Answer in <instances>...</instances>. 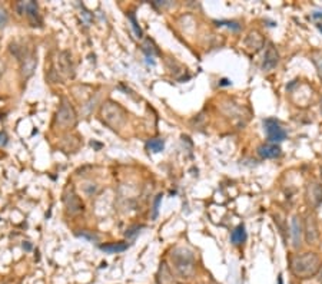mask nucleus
Returning a JSON list of instances; mask_svg holds the SVG:
<instances>
[{"label": "nucleus", "instance_id": "obj_25", "mask_svg": "<svg viewBox=\"0 0 322 284\" xmlns=\"http://www.w3.org/2000/svg\"><path fill=\"white\" fill-rule=\"evenodd\" d=\"M218 24H228L229 27H234V29H239V26H238V24H236V23H234V22H221V23H218Z\"/></svg>", "mask_w": 322, "mask_h": 284}, {"label": "nucleus", "instance_id": "obj_19", "mask_svg": "<svg viewBox=\"0 0 322 284\" xmlns=\"http://www.w3.org/2000/svg\"><path fill=\"white\" fill-rule=\"evenodd\" d=\"M146 148H148L149 151H152V153H161V151H163V148H165V141L161 139V138L150 139V141H148V144H146Z\"/></svg>", "mask_w": 322, "mask_h": 284}, {"label": "nucleus", "instance_id": "obj_15", "mask_svg": "<svg viewBox=\"0 0 322 284\" xmlns=\"http://www.w3.org/2000/svg\"><path fill=\"white\" fill-rule=\"evenodd\" d=\"M18 10L21 15H26L30 19H36L39 18V10H38V4L35 1H20L18 4Z\"/></svg>", "mask_w": 322, "mask_h": 284}, {"label": "nucleus", "instance_id": "obj_18", "mask_svg": "<svg viewBox=\"0 0 322 284\" xmlns=\"http://www.w3.org/2000/svg\"><path fill=\"white\" fill-rule=\"evenodd\" d=\"M245 240H246V231H245V225H243V224H239L235 230L232 231V234H231V241H232L235 245H239V244L245 242Z\"/></svg>", "mask_w": 322, "mask_h": 284}, {"label": "nucleus", "instance_id": "obj_21", "mask_svg": "<svg viewBox=\"0 0 322 284\" xmlns=\"http://www.w3.org/2000/svg\"><path fill=\"white\" fill-rule=\"evenodd\" d=\"M7 23V12L0 6V29Z\"/></svg>", "mask_w": 322, "mask_h": 284}, {"label": "nucleus", "instance_id": "obj_29", "mask_svg": "<svg viewBox=\"0 0 322 284\" xmlns=\"http://www.w3.org/2000/svg\"><path fill=\"white\" fill-rule=\"evenodd\" d=\"M321 284H322V283H321Z\"/></svg>", "mask_w": 322, "mask_h": 284}, {"label": "nucleus", "instance_id": "obj_7", "mask_svg": "<svg viewBox=\"0 0 322 284\" xmlns=\"http://www.w3.org/2000/svg\"><path fill=\"white\" fill-rule=\"evenodd\" d=\"M263 127H265V132H266V136L268 139L272 142V144H277L281 142L286 138V132L283 131V128L278 124V121L275 119H265L263 121Z\"/></svg>", "mask_w": 322, "mask_h": 284}, {"label": "nucleus", "instance_id": "obj_12", "mask_svg": "<svg viewBox=\"0 0 322 284\" xmlns=\"http://www.w3.org/2000/svg\"><path fill=\"white\" fill-rule=\"evenodd\" d=\"M302 236H303V225L301 222L300 217L295 216L291 221V240H292L294 248H300L301 247Z\"/></svg>", "mask_w": 322, "mask_h": 284}, {"label": "nucleus", "instance_id": "obj_1", "mask_svg": "<svg viewBox=\"0 0 322 284\" xmlns=\"http://www.w3.org/2000/svg\"><path fill=\"white\" fill-rule=\"evenodd\" d=\"M289 268L297 279H311L321 270V259L317 253L297 254L291 259Z\"/></svg>", "mask_w": 322, "mask_h": 284}, {"label": "nucleus", "instance_id": "obj_6", "mask_svg": "<svg viewBox=\"0 0 322 284\" xmlns=\"http://www.w3.org/2000/svg\"><path fill=\"white\" fill-rule=\"evenodd\" d=\"M303 237L305 241L311 245L318 244L320 241V228H318V222L315 216H308L305 222H303Z\"/></svg>", "mask_w": 322, "mask_h": 284}, {"label": "nucleus", "instance_id": "obj_5", "mask_svg": "<svg viewBox=\"0 0 322 284\" xmlns=\"http://www.w3.org/2000/svg\"><path fill=\"white\" fill-rule=\"evenodd\" d=\"M55 65H56V69H53L52 72H56L59 78L62 76L63 79H69L75 76V70H73L69 52H60L55 61Z\"/></svg>", "mask_w": 322, "mask_h": 284}, {"label": "nucleus", "instance_id": "obj_3", "mask_svg": "<svg viewBox=\"0 0 322 284\" xmlns=\"http://www.w3.org/2000/svg\"><path fill=\"white\" fill-rule=\"evenodd\" d=\"M173 267L181 279L189 280L195 276L196 271V262H195V256L189 250L178 247L172 251L171 254Z\"/></svg>", "mask_w": 322, "mask_h": 284}, {"label": "nucleus", "instance_id": "obj_17", "mask_svg": "<svg viewBox=\"0 0 322 284\" xmlns=\"http://www.w3.org/2000/svg\"><path fill=\"white\" fill-rule=\"evenodd\" d=\"M128 244L126 242H110V244H102L101 250L109 253V254H116V253H122L125 250H128Z\"/></svg>", "mask_w": 322, "mask_h": 284}, {"label": "nucleus", "instance_id": "obj_22", "mask_svg": "<svg viewBox=\"0 0 322 284\" xmlns=\"http://www.w3.org/2000/svg\"><path fill=\"white\" fill-rule=\"evenodd\" d=\"M142 227H139V225H135V227H132V228H129L128 231H126V237L128 239H132V237H135L138 233H139V230H141Z\"/></svg>", "mask_w": 322, "mask_h": 284}, {"label": "nucleus", "instance_id": "obj_28", "mask_svg": "<svg viewBox=\"0 0 322 284\" xmlns=\"http://www.w3.org/2000/svg\"><path fill=\"white\" fill-rule=\"evenodd\" d=\"M321 72H322V66H321Z\"/></svg>", "mask_w": 322, "mask_h": 284}, {"label": "nucleus", "instance_id": "obj_8", "mask_svg": "<svg viewBox=\"0 0 322 284\" xmlns=\"http://www.w3.org/2000/svg\"><path fill=\"white\" fill-rule=\"evenodd\" d=\"M64 205H66V210L69 214L75 216V214H79L83 211V202L80 201V198L76 196L75 193V188L70 187L67 188V191L64 193Z\"/></svg>", "mask_w": 322, "mask_h": 284}, {"label": "nucleus", "instance_id": "obj_14", "mask_svg": "<svg viewBox=\"0 0 322 284\" xmlns=\"http://www.w3.org/2000/svg\"><path fill=\"white\" fill-rule=\"evenodd\" d=\"M21 73L24 75V78L30 76L35 70V67L38 65V58H36V53L35 52H30L27 55H24L21 58Z\"/></svg>", "mask_w": 322, "mask_h": 284}, {"label": "nucleus", "instance_id": "obj_24", "mask_svg": "<svg viewBox=\"0 0 322 284\" xmlns=\"http://www.w3.org/2000/svg\"><path fill=\"white\" fill-rule=\"evenodd\" d=\"M7 142V135L4 132H0V145H6Z\"/></svg>", "mask_w": 322, "mask_h": 284}, {"label": "nucleus", "instance_id": "obj_23", "mask_svg": "<svg viewBox=\"0 0 322 284\" xmlns=\"http://www.w3.org/2000/svg\"><path fill=\"white\" fill-rule=\"evenodd\" d=\"M161 199H162V194H159L156 199H155V204H153V218H156V216H158V210H159V202H161Z\"/></svg>", "mask_w": 322, "mask_h": 284}, {"label": "nucleus", "instance_id": "obj_4", "mask_svg": "<svg viewBox=\"0 0 322 284\" xmlns=\"http://www.w3.org/2000/svg\"><path fill=\"white\" fill-rule=\"evenodd\" d=\"M78 122V115L73 109V107L70 105V102L63 98L62 99V104L58 109V113H56V124L63 127V128H72L75 127Z\"/></svg>", "mask_w": 322, "mask_h": 284}, {"label": "nucleus", "instance_id": "obj_11", "mask_svg": "<svg viewBox=\"0 0 322 284\" xmlns=\"http://www.w3.org/2000/svg\"><path fill=\"white\" fill-rule=\"evenodd\" d=\"M279 62V53L277 50V47L272 44H268L266 50H265V56H263V62H262V69L265 72L272 70L275 66L278 65Z\"/></svg>", "mask_w": 322, "mask_h": 284}, {"label": "nucleus", "instance_id": "obj_2", "mask_svg": "<svg viewBox=\"0 0 322 284\" xmlns=\"http://www.w3.org/2000/svg\"><path fill=\"white\" fill-rule=\"evenodd\" d=\"M99 118L107 128L113 131H121L128 121V113L122 108V105L109 99L102 104L99 109Z\"/></svg>", "mask_w": 322, "mask_h": 284}, {"label": "nucleus", "instance_id": "obj_10", "mask_svg": "<svg viewBox=\"0 0 322 284\" xmlns=\"http://www.w3.org/2000/svg\"><path fill=\"white\" fill-rule=\"evenodd\" d=\"M156 284H181L175 274L172 273L171 267L166 262H161L158 273H156Z\"/></svg>", "mask_w": 322, "mask_h": 284}, {"label": "nucleus", "instance_id": "obj_13", "mask_svg": "<svg viewBox=\"0 0 322 284\" xmlns=\"http://www.w3.org/2000/svg\"><path fill=\"white\" fill-rule=\"evenodd\" d=\"M282 153L281 147L277 144H262L258 147V155L263 159H274V158H278L279 155Z\"/></svg>", "mask_w": 322, "mask_h": 284}, {"label": "nucleus", "instance_id": "obj_26", "mask_svg": "<svg viewBox=\"0 0 322 284\" xmlns=\"http://www.w3.org/2000/svg\"><path fill=\"white\" fill-rule=\"evenodd\" d=\"M4 69H6V65H4V62H1V61H0V78H1V75L4 73Z\"/></svg>", "mask_w": 322, "mask_h": 284}, {"label": "nucleus", "instance_id": "obj_27", "mask_svg": "<svg viewBox=\"0 0 322 284\" xmlns=\"http://www.w3.org/2000/svg\"><path fill=\"white\" fill-rule=\"evenodd\" d=\"M318 27H320V30L322 32V24H318Z\"/></svg>", "mask_w": 322, "mask_h": 284}, {"label": "nucleus", "instance_id": "obj_9", "mask_svg": "<svg viewBox=\"0 0 322 284\" xmlns=\"http://www.w3.org/2000/svg\"><path fill=\"white\" fill-rule=\"evenodd\" d=\"M306 202L311 208L322 204V185L320 182H309L306 187Z\"/></svg>", "mask_w": 322, "mask_h": 284}, {"label": "nucleus", "instance_id": "obj_16", "mask_svg": "<svg viewBox=\"0 0 322 284\" xmlns=\"http://www.w3.org/2000/svg\"><path fill=\"white\" fill-rule=\"evenodd\" d=\"M245 44H246L248 49H251V50H254V52H258V50L263 46V38H262V35H261L259 32L254 30V32H251V33L246 36Z\"/></svg>", "mask_w": 322, "mask_h": 284}, {"label": "nucleus", "instance_id": "obj_20", "mask_svg": "<svg viewBox=\"0 0 322 284\" xmlns=\"http://www.w3.org/2000/svg\"><path fill=\"white\" fill-rule=\"evenodd\" d=\"M129 19H130V22H132L133 29H135V33L138 35V38H141V36H142V30H141V27L138 26V22H136V19H135V15H133V13H129Z\"/></svg>", "mask_w": 322, "mask_h": 284}]
</instances>
